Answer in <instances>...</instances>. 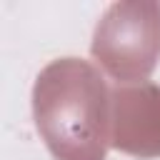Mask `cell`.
<instances>
[{"instance_id":"6da1fadb","label":"cell","mask_w":160,"mask_h":160,"mask_svg":"<svg viewBox=\"0 0 160 160\" xmlns=\"http://www.w3.org/2000/svg\"><path fill=\"white\" fill-rule=\"evenodd\" d=\"M40 138L58 160H105L110 145V92L85 60L50 62L32 88Z\"/></svg>"},{"instance_id":"7a4b0ae2","label":"cell","mask_w":160,"mask_h":160,"mask_svg":"<svg viewBox=\"0 0 160 160\" xmlns=\"http://www.w3.org/2000/svg\"><path fill=\"white\" fill-rule=\"evenodd\" d=\"M92 55L120 82L142 80L160 58V5H112L95 30Z\"/></svg>"}]
</instances>
